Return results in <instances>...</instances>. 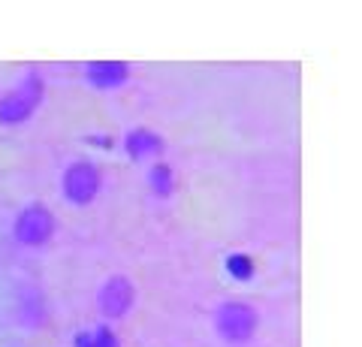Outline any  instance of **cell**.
Instances as JSON below:
<instances>
[{"label": "cell", "instance_id": "cell-8", "mask_svg": "<svg viewBox=\"0 0 362 347\" xmlns=\"http://www.w3.org/2000/svg\"><path fill=\"white\" fill-rule=\"evenodd\" d=\"M226 269H230L233 278H239V281H247V278L254 275V260L247 254H230V260H226Z\"/></svg>", "mask_w": 362, "mask_h": 347}, {"label": "cell", "instance_id": "cell-3", "mask_svg": "<svg viewBox=\"0 0 362 347\" xmlns=\"http://www.w3.org/2000/svg\"><path fill=\"white\" fill-rule=\"evenodd\" d=\"M133 299H136V290H133V281L127 275H109L103 281V287L97 290V305L109 320L127 314Z\"/></svg>", "mask_w": 362, "mask_h": 347}, {"label": "cell", "instance_id": "cell-11", "mask_svg": "<svg viewBox=\"0 0 362 347\" xmlns=\"http://www.w3.org/2000/svg\"><path fill=\"white\" fill-rule=\"evenodd\" d=\"M76 347H94V341H90V335H78V339H76Z\"/></svg>", "mask_w": 362, "mask_h": 347}, {"label": "cell", "instance_id": "cell-9", "mask_svg": "<svg viewBox=\"0 0 362 347\" xmlns=\"http://www.w3.org/2000/svg\"><path fill=\"white\" fill-rule=\"evenodd\" d=\"M151 184H154V194H160V196L173 194V172H169L166 163H157L151 170Z\"/></svg>", "mask_w": 362, "mask_h": 347}, {"label": "cell", "instance_id": "cell-1", "mask_svg": "<svg viewBox=\"0 0 362 347\" xmlns=\"http://www.w3.org/2000/svg\"><path fill=\"white\" fill-rule=\"evenodd\" d=\"M42 103V82L40 76H28L13 94L0 100V124H21L30 112Z\"/></svg>", "mask_w": 362, "mask_h": 347}, {"label": "cell", "instance_id": "cell-6", "mask_svg": "<svg viewBox=\"0 0 362 347\" xmlns=\"http://www.w3.org/2000/svg\"><path fill=\"white\" fill-rule=\"evenodd\" d=\"M130 76V66L121 61H106V64H88V79L97 88H115Z\"/></svg>", "mask_w": 362, "mask_h": 347}, {"label": "cell", "instance_id": "cell-4", "mask_svg": "<svg viewBox=\"0 0 362 347\" xmlns=\"http://www.w3.org/2000/svg\"><path fill=\"white\" fill-rule=\"evenodd\" d=\"M52 233H54V218H52V211L45 206H28L18 215L16 236H18L21 245L37 248V245H45L52 239Z\"/></svg>", "mask_w": 362, "mask_h": 347}, {"label": "cell", "instance_id": "cell-10", "mask_svg": "<svg viewBox=\"0 0 362 347\" xmlns=\"http://www.w3.org/2000/svg\"><path fill=\"white\" fill-rule=\"evenodd\" d=\"M90 341H94V347H118L115 332H112L109 327H100L97 329V339H90Z\"/></svg>", "mask_w": 362, "mask_h": 347}, {"label": "cell", "instance_id": "cell-2", "mask_svg": "<svg viewBox=\"0 0 362 347\" xmlns=\"http://www.w3.org/2000/svg\"><path fill=\"white\" fill-rule=\"evenodd\" d=\"M214 327L226 341H247L257 329V314L245 302H226L214 314Z\"/></svg>", "mask_w": 362, "mask_h": 347}, {"label": "cell", "instance_id": "cell-5", "mask_svg": "<svg viewBox=\"0 0 362 347\" xmlns=\"http://www.w3.org/2000/svg\"><path fill=\"white\" fill-rule=\"evenodd\" d=\"M100 190V172L94 170L90 163H73L64 175V194L70 203L76 206H85L97 196Z\"/></svg>", "mask_w": 362, "mask_h": 347}, {"label": "cell", "instance_id": "cell-7", "mask_svg": "<svg viewBox=\"0 0 362 347\" xmlns=\"http://www.w3.org/2000/svg\"><path fill=\"white\" fill-rule=\"evenodd\" d=\"M127 151H130V158H145V154L163 151V142L160 136H154L148 130H133L127 136Z\"/></svg>", "mask_w": 362, "mask_h": 347}]
</instances>
